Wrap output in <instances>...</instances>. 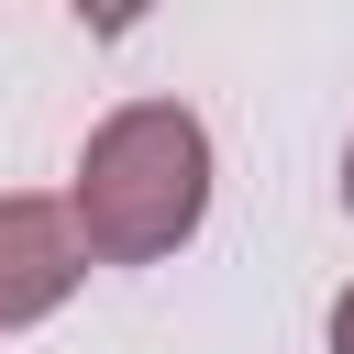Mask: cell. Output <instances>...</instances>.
I'll return each mask as SVG.
<instances>
[{
	"mask_svg": "<svg viewBox=\"0 0 354 354\" xmlns=\"http://www.w3.org/2000/svg\"><path fill=\"white\" fill-rule=\"evenodd\" d=\"M66 210L88 232V266H155L210 221V133L188 100H122L66 177Z\"/></svg>",
	"mask_w": 354,
	"mask_h": 354,
	"instance_id": "cell-1",
	"label": "cell"
},
{
	"mask_svg": "<svg viewBox=\"0 0 354 354\" xmlns=\"http://www.w3.org/2000/svg\"><path fill=\"white\" fill-rule=\"evenodd\" d=\"M77 277H88V232H77V210L11 188V199H0V332H33L44 310H66Z\"/></svg>",
	"mask_w": 354,
	"mask_h": 354,
	"instance_id": "cell-2",
	"label": "cell"
},
{
	"mask_svg": "<svg viewBox=\"0 0 354 354\" xmlns=\"http://www.w3.org/2000/svg\"><path fill=\"white\" fill-rule=\"evenodd\" d=\"M332 354H354V288L332 299Z\"/></svg>",
	"mask_w": 354,
	"mask_h": 354,
	"instance_id": "cell-3",
	"label": "cell"
},
{
	"mask_svg": "<svg viewBox=\"0 0 354 354\" xmlns=\"http://www.w3.org/2000/svg\"><path fill=\"white\" fill-rule=\"evenodd\" d=\"M343 199H354V144H343Z\"/></svg>",
	"mask_w": 354,
	"mask_h": 354,
	"instance_id": "cell-4",
	"label": "cell"
}]
</instances>
